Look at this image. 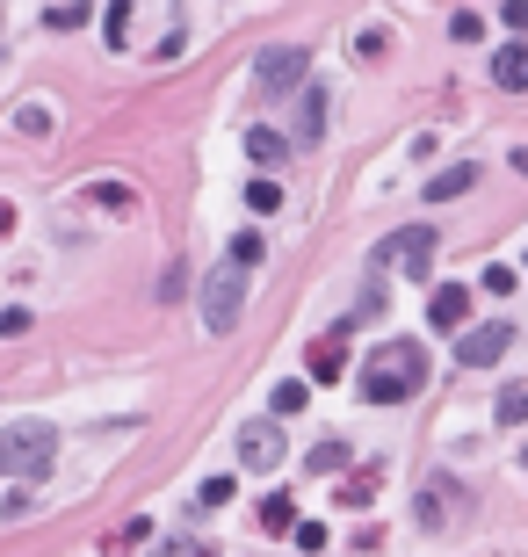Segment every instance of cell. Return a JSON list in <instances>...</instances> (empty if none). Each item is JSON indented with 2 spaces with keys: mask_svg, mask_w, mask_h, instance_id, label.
<instances>
[{
  "mask_svg": "<svg viewBox=\"0 0 528 557\" xmlns=\"http://www.w3.org/2000/svg\"><path fill=\"white\" fill-rule=\"evenodd\" d=\"M326 87H297V131H290V145H319L326 138Z\"/></svg>",
  "mask_w": 528,
  "mask_h": 557,
  "instance_id": "cell-9",
  "label": "cell"
},
{
  "mask_svg": "<svg viewBox=\"0 0 528 557\" xmlns=\"http://www.w3.org/2000/svg\"><path fill=\"white\" fill-rule=\"evenodd\" d=\"M340 369H348V326H333L312 340V384H333Z\"/></svg>",
  "mask_w": 528,
  "mask_h": 557,
  "instance_id": "cell-10",
  "label": "cell"
},
{
  "mask_svg": "<svg viewBox=\"0 0 528 557\" xmlns=\"http://www.w3.org/2000/svg\"><path fill=\"white\" fill-rule=\"evenodd\" d=\"M304 73H312V51H304V44H268V51L254 58V95H261V102L297 95Z\"/></svg>",
  "mask_w": 528,
  "mask_h": 557,
  "instance_id": "cell-3",
  "label": "cell"
},
{
  "mask_svg": "<svg viewBox=\"0 0 528 557\" xmlns=\"http://www.w3.org/2000/svg\"><path fill=\"white\" fill-rule=\"evenodd\" d=\"M304 398H312V384H297V377H290V384H275V391H268V406H275V420H290V413H304Z\"/></svg>",
  "mask_w": 528,
  "mask_h": 557,
  "instance_id": "cell-16",
  "label": "cell"
},
{
  "mask_svg": "<svg viewBox=\"0 0 528 557\" xmlns=\"http://www.w3.org/2000/svg\"><path fill=\"white\" fill-rule=\"evenodd\" d=\"M87 196H95L102 210H131V203H138L131 189H123V181H95V189H87Z\"/></svg>",
  "mask_w": 528,
  "mask_h": 557,
  "instance_id": "cell-20",
  "label": "cell"
},
{
  "mask_svg": "<svg viewBox=\"0 0 528 557\" xmlns=\"http://www.w3.org/2000/svg\"><path fill=\"white\" fill-rule=\"evenodd\" d=\"M413 391H427V348L420 340H377L362 362V398L369 406H406Z\"/></svg>",
  "mask_w": 528,
  "mask_h": 557,
  "instance_id": "cell-1",
  "label": "cell"
},
{
  "mask_svg": "<svg viewBox=\"0 0 528 557\" xmlns=\"http://www.w3.org/2000/svg\"><path fill=\"white\" fill-rule=\"evenodd\" d=\"M51 463H58V435H51V420H15V427H0V478H51Z\"/></svg>",
  "mask_w": 528,
  "mask_h": 557,
  "instance_id": "cell-2",
  "label": "cell"
},
{
  "mask_svg": "<svg viewBox=\"0 0 528 557\" xmlns=\"http://www.w3.org/2000/svg\"><path fill=\"white\" fill-rule=\"evenodd\" d=\"M232 492H239L232 471H225V478H203V507H232Z\"/></svg>",
  "mask_w": 528,
  "mask_h": 557,
  "instance_id": "cell-23",
  "label": "cell"
},
{
  "mask_svg": "<svg viewBox=\"0 0 528 557\" xmlns=\"http://www.w3.org/2000/svg\"><path fill=\"white\" fill-rule=\"evenodd\" d=\"M246 210H261V218H268V210H283V189H275V181L261 174L254 189H246Z\"/></svg>",
  "mask_w": 528,
  "mask_h": 557,
  "instance_id": "cell-19",
  "label": "cell"
},
{
  "mask_svg": "<svg viewBox=\"0 0 528 557\" xmlns=\"http://www.w3.org/2000/svg\"><path fill=\"white\" fill-rule=\"evenodd\" d=\"M427 326H434V333H463V326H471V290H463V283H442V290L427 297Z\"/></svg>",
  "mask_w": 528,
  "mask_h": 557,
  "instance_id": "cell-8",
  "label": "cell"
},
{
  "mask_svg": "<svg viewBox=\"0 0 528 557\" xmlns=\"http://www.w3.org/2000/svg\"><path fill=\"white\" fill-rule=\"evenodd\" d=\"M304 463H312L319 478H333V471H348V442H312V456H304Z\"/></svg>",
  "mask_w": 528,
  "mask_h": 557,
  "instance_id": "cell-17",
  "label": "cell"
},
{
  "mask_svg": "<svg viewBox=\"0 0 528 557\" xmlns=\"http://www.w3.org/2000/svg\"><path fill=\"white\" fill-rule=\"evenodd\" d=\"M181 290H189V268H181V261H174V268H167V275H160V297H167V304H174V297H181Z\"/></svg>",
  "mask_w": 528,
  "mask_h": 557,
  "instance_id": "cell-29",
  "label": "cell"
},
{
  "mask_svg": "<svg viewBox=\"0 0 528 557\" xmlns=\"http://www.w3.org/2000/svg\"><path fill=\"white\" fill-rule=\"evenodd\" d=\"M123 29H131V0H109V15H102V37L123 44Z\"/></svg>",
  "mask_w": 528,
  "mask_h": 557,
  "instance_id": "cell-21",
  "label": "cell"
},
{
  "mask_svg": "<svg viewBox=\"0 0 528 557\" xmlns=\"http://www.w3.org/2000/svg\"><path fill=\"white\" fill-rule=\"evenodd\" d=\"M239 312H246V268L232 261V268H217L210 283H203V326L210 333H232Z\"/></svg>",
  "mask_w": 528,
  "mask_h": 557,
  "instance_id": "cell-5",
  "label": "cell"
},
{
  "mask_svg": "<svg viewBox=\"0 0 528 557\" xmlns=\"http://www.w3.org/2000/svg\"><path fill=\"white\" fill-rule=\"evenodd\" d=\"M29 333V312H22V304H8V312H0V340H22Z\"/></svg>",
  "mask_w": 528,
  "mask_h": 557,
  "instance_id": "cell-27",
  "label": "cell"
},
{
  "mask_svg": "<svg viewBox=\"0 0 528 557\" xmlns=\"http://www.w3.org/2000/svg\"><path fill=\"white\" fill-rule=\"evenodd\" d=\"M507 348H514V326H507V319H492V326H463L456 362H463V369H492Z\"/></svg>",
  "mask_w": 528,
  "mask_h": 557,
  "instance_id": "cell-6",
  "label": "cell"
},
{
  "mask_svg": "<svg viewBox=\"0 0 528 557\" xmlns=\"http://www.w3.org/2000/svg\"><path fill=\"white\" fill-rule=\"evenodd\" d=\"M261 529L268 536H290L297 529V500H290V492H268V500H261Z\"/></svg>",
  "mask_w": 528,
  "mask_h": 557,
  "instance_id": "cell-15",
  "label": "cell"
},
{
  "mask_svg": "<svg viewBox=\"0 0 528 557\" xmlns=\"http://www.w3.org/2000/svg\"><path fill=\"white\" fill-rule=\"evenodd\" d=\"M15 232V203H0V239H8Z\"/></svg>",
  "mask_w": 528,
  "mask_h": 557,
  "instance_id": "cell-33",
  "label": "cell"
},
{
  "mask_svg": "<svg viewBox=\"0 0 528 557\" xmlns=\"http://www.w3.org/2000/svg\"><path fill=\"white\" fill-rule=\"evenodd\" d=\"M434 246H442V239H434V225H406V232L377 239V254H369V261H377V268H398V275H427V268H434Z\"/></svg>",
  "mask_w": 528,
  "mask_h": 557,
  "instance_id": "cell-4",
  "label": "cell"
},
{
  "mask_svg": "<svg viewBox=\"0 0 528 557\" xmlns=\"http://www.w3.org/2000/svg\"><path fill=\"white\" fill-rule=\"evenodd\" d=\"M471 181H478V167H471V160H456V167H442V174L427 181V203H456L463 189H471Z\"/></svg>",
  "mask_w": 528,
  "mask_h": 557,
  "instance_id": "cell-14",
  "label": "cell"
},
{
  "mask_svg": "<svg viewBox=\"0 0 528 557\" xmlns=\"http://www.w3.org/2000/svg\"><path fill=\"white\" fill-rule=\"evenodd\" d=\"M492 80H500L507 95H521V87H528V44H500V51H492Z\"/></svg>",
  "mask_w": 528,
  "mask_h": 557,
  "instance_id": "cell-11",
  "label": "cell"
},
{
  "mask_svg": "<svg viewBox=\"0 0 528 557\" xmlns=\"http://www.w3.org/2000/svg\"><path fill=\"white\" fill-rule=\"evenodd\" d=\"M232 261H239V268H261V232H239V239H232Z\"/></svg>",
  "mask_w": 528,
  "mask_h": 557,
  "instance_id": "cell-25",
  "label": "cell"
},
{
  "mask_svg": "<svg viewBox=\"0 0 528 557\" xmlns=\"http://www.w3.org/2000/svg\"><path fill=\"white\" fill-rule=\"evenodd\" d=\"M500 427H528V384L500 391Z\"/></svg>",
  "mask_w": 528,
  "mask_h": 557,
  "instance_id": "cell-18",
  "label": "cell"
},
{
  "mask_svg": "<svg viewBox=\"0 0 528 557\" xmlns=\"http://www.w3.org/2000/svg\"><path fill=\"white\" fill-rule=\"evenodd\" d=\"M456 500H463V492H456V485H442V478H434V485H420V529H442Z\"/></svg>",
  "mask_w": 528,
  "mask_h": 557,
  "instance_id": "cell-13",
  "label": "cell"
},
{
  "mask_svg": "<svg viewBox=\"0 0 528 557\" xmlns=\"http://www.w3.org/2000/svg\"><path fill=\"white\" fill-rule=\"evenodd\" d=\"M500 22L507 29H528V0H500Z\"/></svg>",
  "mask_w": 528,
  "mask_h": 557,
  "instance_id": "cell-32",
  "label": "cell"
},
{
  "mask_svg": "<svg viewBox=\"0 0 528 557\" xmlns=\"http://www.w3.org/2000/svg\"><path fill=\"white\" fill-rule=\"evenodd\" d=\"M283 427H275V420H246L239 427V463H246V471H275V463H283Z\"/></svg>",
  "mask_w": 528,
  "mask_h": 557,
  "instance_id": "cell-7",
  "label": "cell"
},
{
  "mask_svg": "<svg viewBox=\"0 0 528 557\" xmlns=\"http://www.w3.org/2000/svg\"><path fill=\"white\" fill-rule=\"evenodd\" d=\"M37 514V492H29V478H15V492H8V521H29Z\"/></svg>",
  "mask_w": 528,
  "mask_h": 557,
  "instance_id": "cell-24",
  "label": "cell"
},
{
  "mask_svg": "<svg viewBox=\"0 0 528 557\" xmlns=\"http://www.w3.org/2000/svg\"><path fill=\"white\" fill-rule=\"evenodd\" d=\"M384 44H391L384 29H362V37H355V51H362V58H384Z\"/></svg>",
  "mask_w": 528,
  "mask_h": 557,
  "instance_id": "cell-31",
  "label": "cell"
},
{
  "mask_svg": "<svg viewBox=\"0 0 528 557\" xmlns=\"http://www.w3.org/2000/svg\"><path fill=\"white\" fill-rule=\"evenodd\" d=\"M290 536H297V550H326V521H297Z\"/></svg>",
  "mask_w": 528,
  "mask_h": 557,
  "instance_id": "cell-26",
  "label": "cell"
},
{
  "mask_svg": "<svg viewBox=\"0 0 528 557\" xmlns=\"http://www.w3.org/2000/svg\"><path fill=\"white\" fill-rule=\"evenodd\" d=\"M449 37H456V44H478V37H485V22H478V15H456V22H449Z\"/></svg>",
  "mask_w": 528,
  "mask_h": 557,
  "instance_id": "cell-28",
  "label": "cell"
},
{
  "mask_svg": "<svg viewBox=\"0 0 528 557\" xmlns=\"http://www.w3.org/2000/svg\"><path fill=\"white\" fill-rule=\"evenodd\" d=\"M514 167H521V174H528V145H521V152H514Z\"/></svg>",
  "mask_w": 528,
  "mask_h": 557,
  "instance_id": "cell-34",
  "label": "cell"
},
{
  "mask_svg": "<svg viewBox=\"0 0 528 557\" xmlns=\"http://www.w3.org/2000/svg\"><path fill=\"white\" fill-rule=\"evenodd\" d=\"M44 22H51V29H80V22H87V0H58Z\"/></svg>",
  "mask_w": 528,
  "mask_h": 557,
  "instance_id": "cell-22",
  "label": "cell"
},
{
  "mask_svg": "<svg viewBox=\"0 0 528 557\" xmlns=\"http://www.w3.org/2000/svg\"><path fill=\"white\" fill-rule=\"evenodd\" d=\"M246 160H254V167H283L290 160V138L268 131V123H254V131H246Z\"/></svg>",
  "mask_w": 528,
  "mask_h": 557,
  "instance_id": "cell-12",
  "label": "cell"
},
{
  "mask_svg": "<svg viewBox=\"0 0 528 557\" xmlns=\"http://www.w3.org/2000/svg\"><path fill=\"white\" fill-rule=\"evenodd\" d=\"M369 492H377V463H369V471H362V478H348V500H355V507L369 500Z\"/></svg>",
  "mask_w": 528,
  "mask_h": 557,
  "instance_id": "cell-30",
  "label": "cell"
}]
</instances>
